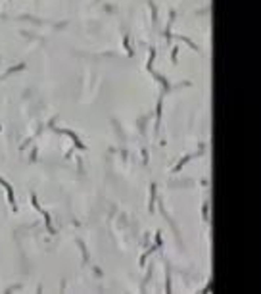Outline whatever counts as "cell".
Masks as SVG:
<instances>
[{"label":"cell","mask_w":261,"mask_h":294,"mask_svg":"<svg viewBox=\"0 0 261 294\" xmlns=\"http://www.w3.org/2000/svg\"><path fill=\"white\" fill-rule=\"evenodd\" d=\"M0 185H2L4 188H6V192H8V202H10V206H12L14 210H16V200H14V192H12V187H10L4 179H0Z\"/></svg>","instance_id":"6da1fadb"}]
</instances>
